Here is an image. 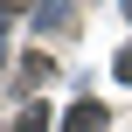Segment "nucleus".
<instances>
[{"instance_id": "6", "label": "nucleus", "mask_w": 132, "mask_h": 132, "mask_svg": "<svg viewBox=\"0 0 132 132\" xmlns=\"http://www.w3.org/2000/svg\"><path fill=\"white\" fill-rule=\"evenodd\" d=\"M125 14H132V0H125Z\"/></svg>"}, {"instance_id": "1", "label": "nucleus", "mask_w": 132, "mask_h": 132, "mask_svg": "<svg viewBox=\"0 0 132 132\" xmlns=\"http://www.w3.org/2000/svg\"><path fill=\"white\" fill-rule=\"evenodd\" d=\"M104 125H111L104 104H70V118H63V132H104Z\"/></svg>"}, {"instance_id": "2", "label": "nucleus", "mask_w": 132, "mask_h": 132, "mask_svg": "<svg viewBox=\"0 0 132 132\" xmlns=\"http://www.w3.org/2000/svg\"><path fill=\"white\" fill-rule=\"evenodd\" d=\"M42 125H49V104H28L14 125H0V132H42Z\"/></svg>"}, {"instance_id": "3", "label": "nucleus", "mask_w": 132, "mask_h": 132, "mask_svg": "<svg viewBox=\"0 0 132 132\" xmlns=\"http://www.w3.org/2000/svg\"><path fill=\"white\" fill-rule=\"evenodd\" d=\"M111 70H118V84H132V49L118 56V63H111Z\"/></svg>"}, {"instance_id": "4", "label": "nucleus", "mask_w": 132, "mask_h": 132, "mask_svg": "<svg viewBox=\"0 0 132 132\" xmlns=\"http://www.w3.org/2000/svg\"><path fill=\"white\" fill-rule=\"evenodd\" d=\"M0 7H7V14H14V7H28V0H0Z\"/></svg>"}, {"instance_id": "5", "label": "nucleus", "mask_w": 132, "mask_h": 132, "mask_svg": "<svg viewBox=\"0 0 132 132\" xmlns=\"http://www.w3.org/2000/svg\"><path fill=\"white\" fill-rule=\"evenodd\" d=\"M0 35H7V7H0Z\"/></svg>"}]
</instances>
